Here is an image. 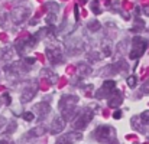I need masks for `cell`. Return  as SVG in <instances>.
<instances>
[{
    "instance_id": "obj_1",
    "label": "cell",
    "mask_w": 149,
    "mask_h": 144,
    "mask_svg": "<svg viewBox=\"0 0 149 144\" xmlns=\"http://www.w3.org/2000/svg\"><path fill=\"white\" fill-rule=\"evenodd\" d=\"M148 48V41L141 38V36H135L133 41H132V49H130V53L129 56L132 59H138L139 56L143 55V52Z\"/></svg>"
},
{
    "instance_id": "obj_2",
    "label": "cell",
    "mask_w": 149,
    "mask_h": 144,
    "mask_svg": "<svg viewBox=\"0 0 149 144\" xmlns=\"http://www.w3.org/2000/svg\"><path fill=\"white\" fill-rule=\"evenodd\" d=\"M93 117H94V112L91 111V110H84V111H81V114H78L77 115V118L74 120V123H72V125H74V130H84L86 127H87V124L93 120Z\"/></svg>"
},
{
    "instance_id": "obj_3",
    "label": "cell",
    "mask_w": 149,
    "mask_h": 144,
    "mask_svg": "<svg viewBox=\"0 0 149 144\" xmlns=\"http://www.w3.org/2000/svg\"><path fill=\"white\" fill-rule=\"evenodd\" d=\"M31 14V9L29 7H16L12 10L10 17H12V23L15 25H20L23 23Z\"/></svg>"
},
{
    "instance_id": "obj_4",
    "label": "cell",
    "mask_w": 149,
    "mask_h": 144,
    "mask_svg": "<svg viewBox=\"0 0 149 144\" xmlns=\"http://www.w3.org/2000/svg\"><path fill=\"white\" fill-rule=\"evenodd\" d=\"M93 136H94L99 141L106 143V141H109L110 138L114 137V130H113L111 127H109V125H100V127H97V130L93 133Z\"/></svg>"
},
{
    "instance_id": "obj_5",
    "label": "cell",
    "mask_w": 149,
    "mask_h": 144,
    "mask_svg": "<svg viewBox=\"0 0 149 144\" xmlns=\"http://www.w3.org/2000/svg\"><path fill=\"white\" fill-rule=\"evenodd\" d=\"M84 49H86V45H84L83 39H80V38H72L67 43V52L71 55H80L84 52Z\"/></svg>"
},
{
    "instance_id": "obj_6",
    "label": "cell",
    "mask_w": 149,
    "mask_h": 144,
    "mask_svg": "<svg viewBox=\"0 0 149 144\" xmlns=\"http://www.w3.org/2000/svg\"><path fill=\"white\" fill-rule=\"evenodd\" d=\"M47 55H48L49 62L51 63H54V65L64 63V61H65L64 55L61 53V50L56 48V46H49V48H47Z\"/></svg>"
},
{
    "instance_id": "obj_7",
    "label": "cell",
    "mask_w": 149,
    "mask_h": 144,
    "mask_svg": "<svg viewBox=\"0 0 149 144\" xmlns=\"http://www.w3.org/2000/svg\"><path fill=\"white\" fill-rule=\"evenodd\" d=\"M81 138H83V134L75 130V131H72V133L65 134V136H61V137L56 140V144H74V143H77V141H80Z\"/></svg>"
},
{
    "instance_id": "obj_8",
    "label": "cell",
    "mask_w": 149,
    "mask_h": 144,
    "mask_svg": "<svg viewBox=\"0 0 149 144\" xmlns=\"http://www.w3.org/2000/svg\"><path fill=\"white\" fill-rule=\"evenodd\" d=\"M64 128H65V118L64 117H56V118H54V121L51 124L49 133L51 134H59Z\"/></svg>"
},
{
    "instance_id": "obj_9",
    "label": "cell",
    "mask_w": 149,
    "mask_h": 144,
    "mask_svg": "<svg viewBox=\"0 0 149 144\" xmlns=\"http://www.w3.org/2000/svg\"><path fill=\"white\" fill-rule=\"evenodd\" d=\"M48 131V128L47 127H44V125H36V127H33L32 130H29L25 136H23V140L26 138H36V137H42L45 133Z\"/></svg>"
},
{
    "instance_id": "obj_10",
    "label": "cell",
    "mask_w": 149,
    "mask_h": 144,
    "mask_svg": "<svg viewBox=\"0 0 149 144\" xmlns=\"http://www.w3.org/2000/svg\"><path fill=\"white\" fill-rule=\"evenodd\" d=\"M123 102V94L120 92V91H111L110 94H109V107H111V108H116V107H119L120 104Z\"/></svg>"
},
{
    "instance_id": "obj_11",
    "label": "cell",
    "mask_w": 149,
    "mask_h": 144,
    "mask_svg": "<svg viewBox=\"0 0 149 144\" xmlns=\"http://www.w3.org/2000/svg\"><path fill=\"white\" fill-rule=\"evenodd\" d=\"M78 101V96L77 95H64L59 99V108H65V107H71L74 105L75 102Z\"/></svg>"
},
{
    "instance_id": "obj_12",
    "label": "cell",
    "mask_w": 149,
    "mask_h": 144,
    "mask_svg": "<svg viewBox=\"0 0 149 144\" xmlns=\"http://www.w3.org/2000/svg\"><path fill=\"white\" fill-rule=\"evenodd\" d=\"M35 112L36 114H39V117L41 118H44L48 112H49V110H51V107H49V104L48 102H38L36 105H35Z\"/></svg>"
},
{
    "instance_id": "obj_13",
    "label": "cell",
    "mask_w": 149,
    "mask_h": 144,
    "mask_svg": "<svg viewBox=\"0 0 149 144\" xmlns=\"http://www.w3.org/2000/svg\"><path fill=\"white\" fill-rule=\"evenodd\" d=\"M35 95H36V90L35 88H25L23 92H22V95H20V101L23 104H26V102L32 101Z\"/></svg>"
},
{
    "instance_id": "obj_14",
    "label": "cell",
    "mask_w": 149,
    "mask_h": 144,
    "mask_svg": "<svg viewBox=\"0 0 149 144\" xmlns=\"http://www.w3.org/2000/svg\"><path fill=\"white\" fill-rule=\"evenodd\" d=\"M13 55H15L13 48L6 46V48L0 49V59H1V61H12V59H13Z\"/></svg>"
},
{
    "instance_id": "obj_15",
    "label": "cell",
    "mask_w": 149,
    "mask_h": 144,
    "mask_svg": "<svg viewBox=\"0 0 149 144\" xmlns=\"http://www.w3.org/2000/svg\"><path fill=\"white\" fill-rule=\"evenodd\" d=\"M78 72H80V75H83V76H87V75H90L91 72H93V69L87 65V63H83V62H80L78 63Z\"/></svg>"
},
{
    "instance_id": "obj_16",
    "label": "cell",
    "mask_w": 149,
    "mask_h": 144,
    "mask_svg": "<svg viewBox=\"0 0 149 144\" xmlns=\"http://www.w3.org/2000/svg\"><path fill=\"white\" fill-rule=\"evenodd\" d=\"M114 87H116V82H114L113 79H106V81L103 82V90H104L107 94H110L111 91H114Z\"/></svg>"
},
{
    "instance_id": "obj_17",
    "label": "cell",
    "mask_w": 149,
    "mask_h": 144,
    "mask_svg": "<svg viewBox=\"0 0 149 144\" xmlns=\"http://www.w3.org/2000/svg\"><path fill=\"white\" fill-rule=\"evenodd\" d=\"M87 28H88V30H91V32H97V30L101 29V25H100L99 20H91V22H88Z\"/></svg>"
},
{
    "instance_id": "obj_18",
    "label": "cell",
    "mask_w": 149,
    "mask_h": 144,
    "mask_svg": "<svg viewBox=\"0 0 149 144\" xmlns=\"http://www.w3.org/2000/svg\"><path fill=\"white\" fill-rule=\"evenodd\" d=\"M47 9H48L49 13H56V12L59 10V4L55 3V1H48V3H47Z\"/></svg>"
},
{
    "instance_id": "obj_19",
    "label": "cell",
    "mask_w": 149,
    "mask_h": 144,
    "mask_svg": "<svg viewBox=\"0 0 149 144\" xmlns=\"http://www.w3.org/2000/svg\"><path fill=\"white\" fill-rule=\"evenodd\" d=\"M143 28H145V22H143V20H141V19H136L135 26L132 28V32H141Z\"/></svg>"
},
{
    "instance_id": "obj_20",
    "label": "cell",
    "mask_w": 149,
    "mask_h": 144,
    "mask_svg": "<svg viewBox=\"0 0 149 144\" xmlns=\"http://www.w3.org/2000/svg\"><path fill=\"white\" fill-rule=\"evenodd\" d=\"M17 128V124H16V121H10L9 124H7V127H6V134L9 136V134H12L15 130Z\"/></svg>"
},
{
    "instance_id": "obj_21",
    "label": "cell",
    "mask_w": 149,
    "mask_h": 144,
    "mask_svg": "<svg viewBox=\"0 0 149 144\" xmlns=\"http://www.w3.org/2000/svg\"><path fill=\"white\" fill-rule=\"evenodd\" d=\"M88 59L91 62H99L100 59H101V55H100L99 52H90L88 53Z\"/></svg>"
},
{
    "instance_id": "obj_22",
    "label": "cell",
    "mask_w": 149,
    "mask_h": 144,
    "mask_svg": "<svg viewBox=\"0 0 149 144\" xmlns=\"http://www.w3.org/2000/svg\"><path fill=\"white\" fill-rule=\"evenodd\" d=\"M136 84H138V78H136L135 75H130V76L127 78V85H129L130 88H135Z\"/></svg>"
},
{
    "instance_id": "obj_23",
    "label": "cell",
    "mask_w": 149,
    "mask_h": 144,
    "mask_svg": "<svg viewBox=\"0 0 149 144\" xmlns=\"http://www.w3.org/2000/svg\"><path fill=\"white\" fill-rule=\"evenodd\" d=\"M103 53H104L106 56H110V55H111V45H110L109 42H107V43H106V42L103 43Z\"/></svg>"
},
{
    "instance_id": "obj_24",
    "label": "cell",
    "mask_w": 149,
    "mask_h": 144,
    "mask_svg": "<svg viewBox=\"0 0 149 144\" xmlns=\"http://www.w3.org/2000/svg\"><path fill=\"white\" fill-rule=\"evenodd\" d=\"M56 22V14L55 13H48V16H47V23L48 25H54Z\"/></svg>"
},
{
    "instance_id": "obj_25",
    "label": "cell",
    "mask_w": 149,
    "mask_h": 144,
    "mask_svg": "<svg viewBox=\"0 0 149 144\" xmlns=\"http://www.w3.org/2000/svg\"><path fill=\"white\" fill-rule=\"evenodd\" d=\"M139 118L142 120V123H143V124H148V123H149V111L142 112V114L139 115Z\"/></svg>"
},
{
    "instance_id": "obj_26",
    "label": "cell",
    "mask_w": 149,
    "mask_h": 144,
    "mask_svg": "<svg viewBox=\"0 0 149 144\" xmlns=\"http://www.w3.org/2000/svg\"><path fill=\"white\" fill-rule=\"evenodd\" d=\"M35 118V114H32L31 111H28V112H23V120L25 121H32Z\"/></svg>"
},
{
    "instance_id": "obj_27",
    "label": "cell",
    "mask_w": 149,
    "mask_h": 144,
    "mask_svg": "<svg viewBox=\"0 0 149 144\" xmlns=\"http://www.w3.org/2000/svg\"><path fill=\"white\" fill-rule=\"evenodd\" d=\"M91 9H93V12H96V13H101V10H100V7H99V0H94V1L91 3Z\"/></svg>"
},
{
    "instance_id": "obj_28",
    "label": "cell",
    "mask_w": 149,
    "mask_h": 144,
    "mask_svg": "<svg viewBox=\"0 0 149 144\" xmlns=\"http://www.w3.org/2000/svg\"><path fill=\"white\" fill-rule=\"evenodd\" d=\"M23 62H25V63H28V65H32V63H35V62H36V59H35V58H25V59H23Z\"/></svg>"
},
{
    "instance_id": "obj_29",
    "label": "cell",
    "mask_w": 149,
    "mask_h": 144,
    "mask_svg": "<svg viewBox=\"0 0 149 144\" xmlns=\"http://www.w3.org/2000/svg\"><path fill=\"white\" fill-rule=\"evenodd\" d=\"M142 91L145 92V94H149V79L143 84V87H142Z\"/></svg>"
},
{
    "instance_id": "obj_30",
    "label": "cell",
    "mask_w": 149,
    "mask_h": 144,
    "mask_svg": "<svg viewBox=\"0 0 149 144\" xmlns=\"http://www.w3.org/2000/svg\"><path fill=\"white\" fill-rule=\"evenodd\" d=\"M113 118H122V111H114V114H113Z\"/></svg>"
},
{
    "instance_id": "obj_31",
    "label": "cell",
    "mask_w": 149,
    "mask_h": 144,
    "mask_svg": "<svg viewBox=\"0 0 149 144\" xmlns=\"http://www.w3.org/2000/svg\"><path fill=\"white\" fill-rule=\"evenodd\" d=\"M143 13H145V16H148V17H149V6H145V9H143Z\"/></svg>"
},
{
    "instance_id": "obj_32",
    "label": "cell",
    "mask_w": 149,
    "mask_h": 144,
    "mask_svg": "<svg viewBox=\"0 0 149 144\" xmlns=\"http://www.w3.org/2000/svg\"><path fill=\"white\" fill-rule=\"evenodd\" d=\"M0 144H12V143H7V141H0Z\"/></svg>"
},
{
    "instance_id": "obj_33",
    "label": "cell",
    "mask_w": 149,
    "mask_h": 144,
    "mask_svg": "<svg viewBox=\"0 0 149 144\" xmlns=\"http://www.w3.org/2000/svg\"><path fill=\"white\" fill-rule=\"evenodd\" d=\"M81 1H83V3H86V1H87V0H81Z\"/></svg>"
}]
</instances>
